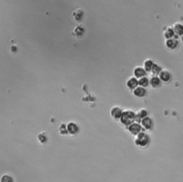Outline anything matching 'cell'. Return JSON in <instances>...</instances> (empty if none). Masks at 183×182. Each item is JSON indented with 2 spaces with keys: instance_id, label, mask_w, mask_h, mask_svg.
I'll return each mask as SVG.
<instances>
[{
  "instance_id": "cell-18",
  "label": "cell",
  "mask_w": 183,
  "mask_h": 182,
  "mask_svg": "<svg viewBox=\"0 0 183 182\" xmlns=\"http://www.w3.org/2000/svg\"><path fill=\"white\" fill-rule=\"evenodd\" d=\"M1 182H11L13 181L12 177H11L8 174H4L1 177V179H0Z\"/></svg>"
},
{
  "instance_id": "cell-14",
  "label": "cell",
  "mask_w": 183,
  "mask_h": 182,
  "mask_svg": "<svg viewBox=\"0 0 183 182\" xmlns=\"http://www.w3.org/2000/svg\"><path fill=\"white\" fill-rule=\"evenodd\" d=\"M153 64H154V62H152V60L146 59L144 62V64H143V67H144L145 69L146 70L147 72H151V69H152V68Z\"/></svg>"
},
{
  "instance_id": "cell-13",
  "label": "cell",
  "mask_w": 183,
  "mask_h": 182,
  "mask_svg": "<svg viewBox=\"0 0 183 182\" xmlns=\"http://www.w3.org/2000/svg\"><path fill=\"white\" fill-rule=\"evenodd\" d=\"M37 139L39 142V143L43 144H45L46 142H47V139H48V138H47V134H46L45 132H42L39 133V134L37 135Z\"/></svg>"
},
{
  "instance_id": "cell-3",
  "label": "cell",
  "mask_w": 183,
  "mask_h": 182,
  "mask_svg": "<svg viewBox=\"0 0 183 182\" xmlns=\"http://www.w3.org/2000/svg\"><path fill=\"white\" fill-rule=\"evenodd\" d=\"M142 127L141 124L139 122H133L131 124H130L127 127V130L129 131V132L132 135L136 136L139 134L140 132H142Z\"/></svg>"
},
{
  "instance_id": "cell-4",
  "label": "cell",
  "mask_w": 183,
  "mask_h": 182,
  "mask_svg": "<svg viewBox=\"0 0 183 182\" xmlns=\"http://www.w3.org/2000/svg\"><path fill=\"white\" fill-rule=\"evenodd\" d=\"M123 111L120 106H115L113 107H112V109H110V114L113 119H120L121 117Z\"/></svg>"
},
{
  "instance_id": "cell-6",
  "label": "cell",
  "mask_w": 183,
  "mask_h": 182,
  "mask_svg": "<svg viewBox=\"0 0 183 182\" xmlns=\"http://www.w3.org/2000/svg\"><path fill=\"white\" fill-rule=\"evenodd\" d=\"M141 125L142 128H144L146 130H150L152 128L153 126V121L152 120V119L149 116H145V118H143L141 120Z\"/></svg>"
},
{
  "instance_id": "cell-7",
  "label": "cell",
  "mask_w": 183,
  "mask_h": 182,
  "mask_svg": "<svg viewBox=\"0 0 183 182\" xmlns=\"http://www.w3.org/2000/svg\"><path fill=\"white\" fill-rule=\"evenodd\" d=\"M147 74V71L145 69L144 67L137 66L136 67H135L134 69H133V75L135 76L136 78L140 79L141 77H143V76H145Z\"/></svg>"
},
{
  "instance_id": "cell-17",
  "label": "cell",
  "mask_w": 183,
  "mask_h": 182,
  "mask_svg": "<svg viewBox=\"0 0 183 182\" xmlns=\"http://www.w3.org/2000/svg\"><path fill=\"white\" fill-rule=\"evenodd\" d=\"M67 125H66L65 123H62L59 126V133L61 134H68V131H67Z\"/></svg>"
},
{
  "instance_id": "cell-5",
  "label": "cell",
  "mask_w": 183,
  "mask_h": 182,
  "mask_svg": "<svg viewBox=\"0 0 183 182\" xmlns=\"http://www.w3.org/2000/svg\"><path fill=\"white\" fill-rule=\"evenodd\" d=\"M126 86L130 90L135 89V88L139 86V81H138L137 78L135 77V76L130 77L127 80Z\"/></svg>"
},
{
  "instance_id": "cell-15",
  "label": "cell",
  "mask_w": 183,
  "mask_h": 182,
  "mask_svg": "<svg viewBox=\"0 0 183 182\" xmlns=\"http://www.w3.org/2000/svg\"><path fill=\"white\" fill-rule=\"evenodd\" d=\"M138 81H139V86H143V87H145V88L147 87L150 84L149 79H148L147 77H146V76H143V77L140 78L139 80H138Z\"/></svg>"
},
{
  "instance_id": "cell-10",
  "label": "cell",
  "mask_w": 183,
  "mask_h": 182,
  "mask_svg": "<svg viewBox=\"0 0 183 182\" xmlns=\"http://www.w3.org/2000/svg\"><path fill=\"white\" fill-rule=\"evenodd\" d=\"M159 77L163 82H167V81L170 80L171 76L169 72L167 71V70H162L159 74Z\"/></svg>"
},
{
  "instance_id": "cell-1",
  "label": "cell",
  "mask_w": 183,
  "mask_h": 182,
  "mask_svg": "<svg viewBox=\"0 0 183 182\" xmlns=\"http://www.w3.org/2000/svg\"><path fill=\"white\" fill-rule=\"evenodd\" d=\"M135 117H136V114L134 111L130 110V109H127V110L123 111L120 121L122 125L128 127L130 124L135 121Z\"/></svg>"
},
{
  "instance_id": "cell-12",
  "label": "cell",
  "mask_w": 183,
  "mask_h": 182,
  "mask_svg": "<svg viewBox=\"0 0 183 182\" xmlns=\"http://www.w3.org/2000/svg\"><path fill=\"white\" fill-rule=\"evenodd\" d=\"M161 79H160L159 76H157L155 75L154 76H152L150 80V84L152 86L153 88H157L159 86H160L161 85Z\"/></svg>"
},
{
  "instance_id": "cell-9",
  "label": "cell",
  "mask_w": 183,
  "mask_h": 182,
  "mask_svg": "<svg viewBox=\"0 0 183 182\" xmlns=\"http://www.w3.org/2000/svg\"><path fill=\"white\" fill-rule=\"evenodd\" d=\"M67 131H68V134H71V135H75L77 134L80 131V128H79L78 125L75 122H70L67 124Z\"/></svg>"
},
{
  "instance_id": "cell-16",
  "label": "cell",
  "mask_w": 183,
  "mask_h": 182,
  "mask_svg": "<svg viewBox=\"0 0 183 182\" xmlns=\"http://www.w3.org/2000/svg\"><path fill=\"white\" fill-rule=\"evenodd\" d=\"M161 71H162L161 67H160L159 65H157V64L154 63V64H153V66H152V69H151L152 73L156 76V75H159Z\"/></svg>"
},
{
  "instance_id": "cell-2",
  "label": "cell",
  "mask_w": 183,
  "mask_h": 182,
  "mask_svg": "<svg viewBox=\"0 0 183 182\" xmlns=\"http://www.w3.org/2000/svg\"><path fill=\"white\" fill-rule=\"evenodd\" d=\"M150 142V139L148 134H147L145 132H140L137 135H136V137L135 139V145L140 147H145Z\"/></svg>"
},
{
  "instance_id": "cell-8",
  "label": "cell",
  "mask_w": 183,
  "mask_h": 182,
  "mask_svg": "<svg viewBox=\"0 0 183 182\" xmlns=\"http://www.w3.org/2000/svg\"><path fill=\"white\" fill-rule=\"evenodd\" d=\"M133 95L136 97H139V98H142L145 96L147 94V90L143 86H138L137 87H136L135 89H133Z\"/></svg>"
},
{
  "instance_id": "cell-11",
  "label": "cell",
  "mask_w": 183,
  "mask_h": 182,
  "mask_svg": "<svg viewBox=\"0 0 183 182\" xmlns=\"http://www.w3.org/2000/svg\"><path fill=\"white\" fill-rule=\"evenodd\" d=\"M147 116V111L145 109H141L139 111L136 113V117H135V121L137 122H141V120Z\"/></svg>"
}]
</instances>
